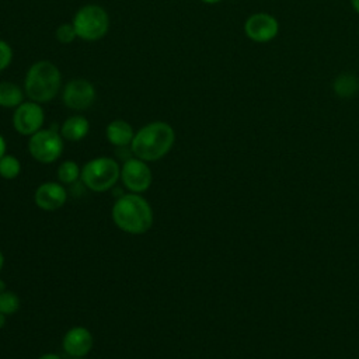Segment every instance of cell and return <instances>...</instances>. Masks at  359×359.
<instances>
[{
    "label": "cell",
    "mask_w": 359,
    "mask_h": 359,
    "mask_svg": "<svg viewBox=\"0 0 359 359\" xmlns=\"http://www.w3.org/2000/svg\"><path fill=\"white\" fill-rule=\"evenodd\" d=\"M93 334L81 325L69 328L62 339V348L69 358H86L93 349Z\"/></svg>",
    "instance_id": "obj_12"
},
{
    "label": "cell",
    "mask_w": 359,
    "mask_h": 359,
    "mask_svg": "<svg viewBox=\"0 0 359 359\" xmlns=\"http://www.w3.org/2000/svg\"><path fill=\"white\" fill-rule=\"evenodd\" d=\"M351 4L353 7V10L359 14V0H351Z\"/></svg>",
    "instance_id": "obj_24"
},
{
    "label": "cell",
    "mask_w": 359,
    "mask_h": 359,
    "mask_svg": "<svg viewBox=\"0 0 359 359\" xmlns=\"http://www.w3.org/2000/svg\"><path fill=\"white\" fill-rule=\"evenodd\" d=\"M11 60H13L11 46L6 41L0 39V72L6 70L10 66Z\"/></svg>",
    "instance_id": "obj_21"
},
{
    "label": "cell",
    "mask_w": 359,
    "mask_h": 359,
    "mask_svg": "<svg viewBox=\"0 0 359 359\" xmlns=\"http://www.w3.org/2000/svg\"><path fill=\"white\" fill-rule=\"evenodd\" d=\"M60 84L62 74L56 65L49 60H39L28 69L24 80V90L31 101L45 104L56 97Z\"/></svg>",
    "instance_id": "obj_3"
},
{
    "label": "cell",
    "mask_w": 359,
    "mask_h": 359,
    "mask_svg": "<svg viewBox=\"0 0 359 359\" xmlns=\"http://www.w3.org/2000/svg\"><path fill=\"white\" fill-rule=\"evenodd\" d=\"M6 149H7V144H6V140L4 137L0 135V158L6 154Z\"/></svg>",
    "instance_id": "obj_22"
},
{
    "label": "cell",
    "mask_w": 359,
    "mask_h": 359,
    "mask_svg": "<svg viewBox=\"0 0 359 359\" xmlns=\"http://www.w3.org/2000/svg\"><path fill=\"white\" fill-rule=\"evenodd\" d=\"M3 266H4V255H3V252L0 251V271L3 269Z\"/></svg>",
    "instance_id": "obj_27"
},
{
    "label": "cell",
    "mask_w": 359,
    "mask_h": 359,
    "mask_svg": "<svg viewBox=\"0 0 359 359\" xmlns=\"http://www.w3.org/2000/svg\"><path fill=\"white\" fill-rule=\"evenodd\" d=\"M244 32L254 42H269L278 35L279 22L268 13H255L245 20Z\"/></svg>",
    "instance_id": "obj_10"
},
{
    "label": "cell",
    "mask_w": 359,
    "mask_h": 359,
    "mask_svg": "<svg viewBox=\"0 0 359 359\" xmlns=\"http://www.w3.org/2000/svg\"><path fill=\"white\" fill-rule=\"evenodd\" d=\"M67 201L66 188L57 181L42 182L34 192L35 205L45 212H53L60 209Z\"/></svg>",
    "instance_id": "obj_11"
},
{
    "label": "cell",
    "mask_w": 359,
    "mask_h": 359,
    "mask_svg": "<svg viewBox=\"0 0 359 359\" xmlns=\"http://www.w3.org/2000/svg\"><path fill=\"white\" fill-rule=\"evenodd\" d=\"M21 172V163L13 154H4L0 158V177L3 180H14Z\"/></svg>",
    "instance_id": "obj_18"
},
{
    "label": "cell",
    "mask_w": 359,
    "mask_h": 359,
    "mask_svg": "<svg viewBox=\"0 0 359 359\" xmlns=\"http://www.w3.org/2000/svg\"><path fill=\"white\" fill-rule=\"evenodd\" d=\"M72 24L77 38L91 42L107 35L109 28V17L101 6L87 4L76 11Z\"/></svg>",
    "instance_id": "obj_5"
},
{
    "label": "cell",
    "mask_w": 359,
    "mask_h": 359,
    "mask_svg": "<svg viewBox=\"0 0 359 359\" xmlns=\"http://www.w3.org/2000/svg\"><path fill=\"white\" fill-rule=\"evenodd\" d=\"M105 136L108 142L116 147L130 146L135 132L133 128L123 119H115L108 123L105 129Z\"/></svg>",
    "instance_id": "obj_13"
},
{
    "label": "cell",
    "mask_w": 359,
    "mask_h": 359,
    "mask_svg": "<svg viewBox=\"0 0 359 359\" xmlns=\"http://www.w3.org/2000/svg\"><path fill=\"white\" fill-rule=\"evenodd\" d=\"M77 38V34L74 31V27L72 22H66V24H62L57 27L56 29V39L60 42V43H70L73 42L74 39Z\"/></svg>",
    "instance_id": "obj_20"
},
{
    "label": "cell",
    "mask_w": 359,
    "mask_h": 359,
    "mask_svg": "<svg viewBox=\"0 0 359 359\" xmlns=\"http://www.w3.org/2000/svg\"><path fill=\"white\" fill-rule=\"evenodd\" d=\"M45 114L41 104L35 101L21 102L13 112V128L22 136H31L42 129Z\"/></svg>",
    "instance_id": "obj_8"
},
{
    "label": "cell",
    "mask_w": 359,
    "mask_h": 359,
    "mask_svg": "<svg viewBox=\"0 0 359 359\" xmlns=\"http://www.w3.org/2000/svg\"><path fill=\"white\" fill-rule=\"evenodd\" d=\"M359 90V80L352 74H341L334 81V91L339 97H352Z\"/></svg>",
    "instance_id": "obj_16"
},
{
    "label": "cell",
    "mask_w": 359,
    "mask_h": 359,
    "mask_svg": "<svg viewBox=\"0 0 359 359\" xmlns=\"http://www.w3.org/2000/svg\"><path fill=\"white\" fill-rule=\"evenodd\" d=\"M80 174H81V168L73 160H66V161L60 163L57 167V171H56L57 181L60 184H66V185L74 184L80 178Z\"/></svg>",
    "instance_id": "obj_17"
},
{
    "label": "cell",
    "mask_w": 359,
    "mask_h": 359,
    "mask_svg": "<svg viewBox=\"0 0 359 359\" xmlns=\"http://www.w3.org/2000/svg\"><path fill=\"white\" fill-rule=\"evenodd\" d=\"M38 359H62V356L57 353H43Z\"/></svg>",
    "instance_id": "obj_23"
},
{
    "label": "cell",
    "mask_w": 359,
    "mask_h": 359,
    "mask_svg": "<svg viewBox=\"0 0 359 359\" xmlns=\"http://www.w3.org/2000/svg\"><path fill=\"white\" fill-rule=\"evenodd\" d=\"M4 290H7V287H6V282L0 278V293H1V292H4Z\"/></svg>",
    "instance_id": "obj_26"
},
{
    "label": "cell",
    "mask_w": 359,
    "mask_h": 359,
    "mask_svg": "<svg viewBox=\"0 0 359 359\" xmlns=\"http://www.w3.org/2000/svg\"><path fill=\"white\" fill-rule=\"evenodd\" d=\"M20 309V297L11 292L4 290L0 293V313L4 316H11Z\"/></svg>",
    "instance_id": "obj_19"
},
{
    "label": "cell",
    "mask_w": 359,
    "mask_h": 359,
    "mask_svg": "<svg viewBox=\"0 0 359 359\" xmlns=\"http://www.w3.org/2000/svg\"><path fill=\"white\" fill-rule=\"evenodd\" d=\"M80 180L90 191L105 192L112 189L121 180V165L112 157L91 158L83 165Z\"/></svg>",
    "instance_id": "obj_4"
},
{
    "label": "cell",
    "mask_w": 359,
    "mask_h": 359,
    "mask_svg": "<svg viewBox=\"0 0 359 359\" xmlns=\"http://www.w3.org/2000/svg\"><path fill=\"white\" fill-rule=\"evenodd\" d=\"M70 359H86V358H70Z\"/></svg>",
    "instance_id": "obj_29"
},
{
    "label": "cell",
    "mask_w": 359,
    "mask_h": 359,
    "mask_svg": "<svg viewBox=\"0 0 359 359\" xmlns=\"http://www.w3.org/2000/svg\"><path fill=\"white\" fill-rule=\"evenodd\" d=\"M56 126L49 129H39L29 136L28 151L34 160L42 164H50L56 161L63 151V140Z\"/></svg>",
    "instance_id": "obj_6"
},
{
    "label": "cell",
    "mask_w": 359,
    "mask_h": 359,
    "mask_svg": "<svg viewBox=\"0 0 359 359\" xmlns=\"http://www.w3.org/2000/svg\"><path fill=\"white\" fill-rule=\"evenodd\" d=\"M21 102H24L22 90L10 81L0 83V107L3 108H17Z\"/></svg>",
    "instance_id": "obj_15"
},
{
    "label": "cell",
    "mask_w": 359,
    "mask_h": 359,
    "mask_svg": "<svg viewBox=\"0 0 359 359\" xmlns=\"http://www.w3.org/2000/svg\"><path fill=\"white\" fill-rule=\"evenodd\" d=\"M201 1L208 3V4H215V3H219V1H222V0H201Z\"/></svg>",
    "instance_id": "obj_28"
},
{
    "label": "cell",
    "mask_w": 359,
    "mask_h": 359,
    "mask_svg": "<svg viewBox=\"0 0 359 359\" xmlns=\"http://www.w3.org/2000/svg\"><path fill=\"white\" fill-rule=\"evenodd\" d=\"M62 98L67 108L84 111L93 105L95 100V88L86 79H74L65 86Z\"/></svg>",
    "instance_id": "obj_9"
},
{
    "label": "cell",
    "mask_w": 359,
    "mask_h": 359,
    "mask_svg": "<svg viewBox=\"0 0 359 359\" xmlns=\"http://www.w3.org/2000/svg\"><path fill=\"white\" fill-rule=\"evenodd\" d=\"M90 130L88 121L81 115L69 116L60 126V135L69 142H79L87 136Z\"/></svg>",
    "instance_id": "obj_14"
},
{
    "label": "cell",
    "mask_w": 359,
    "mask_h": 359,
    "mask_svg": "<svg viewBox=\"0 0 359 359\" xmlns=\"http://www.w3.org/2000/svg\"><path fill=\"white\" fill-rule=\"evenodd\" d=\"M111 217L115 226L123 233L140 236L147 233L154 220L153 209L140 194H123L112 205Z\"/></svg>",
    "instance_id": "obj_1"
},
{
    "label": "cell",
    "mask_w": 359,
    "mask_h": 359,
    "mask_svg": "<svg viewBox=\"0 0 359 359\" xmlns=\"http://www.w3.org/2000/svg\"><path fill=\"white\" fill-rule=\"evenodd\" d=\"M175 132L172 126L163 121H154L142 126L133 136L130 151L143 161H157L172 149Z\"/></svg>",
    "instance_id": "obj_2"
},
{
    "label": "cell",
    "mask_w": 359,
    "mask_h": 359,
    "mask_svg": "<svg viewBox=\"0 0 359 359\" xmlns=\"http://www.w3.org/2000/svg\"><path fill=\"white\" fill-rule=\"evenodd\" d=\"M121 181L132 194L146 192L153 181V174L147 161L137 157L126 158L121 167Z\"/></svg>",
    "instance_id": "obj_7"
},
{
    "label": "cell",
    "mask_w": 359,
    "mask_h": 359,
    "mask_svg": "<svg viewBox=\"0 0 359 359\" xmlns=\"http://www.w3.org/2000/svg\"><path fill=\"white\" fill-rule=\"evenodd\" d=\"M4 325H6V316L0 313V330H1Z\"/></svg>",
    "instance_id": "obj_25"
}]
</instances>
